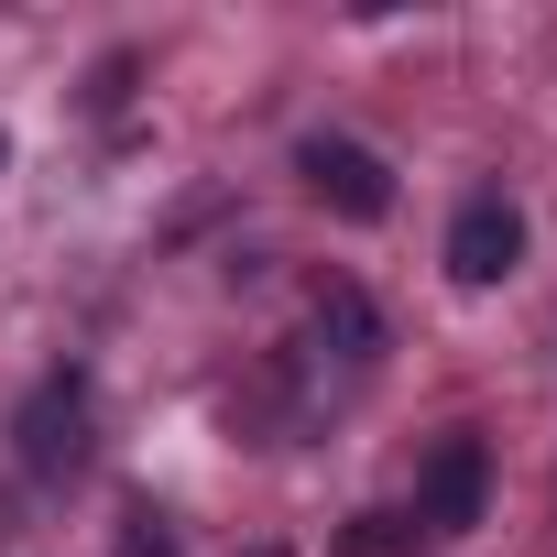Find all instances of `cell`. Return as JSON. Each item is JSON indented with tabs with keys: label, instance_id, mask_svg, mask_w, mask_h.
Instances as JSON below:
<instances>
[{
	"label": "cell",
	"instance_id": "1",
	"mask_svg": "<svg viewBox=\"0 0 557 557\" xmlns=\"http://www.w3.org/2000/svg\"><path fill=\"white\" fill-rule=\"evenodd\" d=\"M296 175H307V197L318 208H339V219H394V164L372 153V143H350V132H307L296 143Z\"/></svg>",
	"mask_w": 557,
	"mask_h": 557
},
{
	"label": "cell",
	"instance_id": "2",
	"mask_svg": "<svg viewBox=\"0 0 557 557\" xmlns=\"http://www.w3.org/2000/svg\"><path fill=\"white\" fill-rule=\"evenodd\" d=\"M12 448H23V470H34V481L77 470V448H88V372H77V361L34 383V405L12 416Z\"/></svg>",
	"mask_w": 557,
	"mask_h": 557
},
{
	"label": "cell",
	"instance_id": "3",
	"mask_svg": "<svg viewBox=\"0 0 557 557\" xmlns=\"http://www.w3.org/2000/svg\"><path fill=\"white\" fill-rule=\"evenodd\" d=\"M513 262H524V208H513L503 186L459 197V219H448V273H459V285H503Z\"/></svg>",
	"mask_w": 557,
	"mask_h": 557
},
{
	"label": "cell",
	"instance_id": "4",
	"mask_svg": "<svg viewBox=\"0 0 557 557\" xmlns=\"http://www.w3.org/2000/svg\"><path fill=\"white\" fill-rule=\"evenodd\" d=\"M481 503H492V448H481V437H437V459H426V492H416V524H437V535H470V524H481Z\"/></svg>",
	"mask_w": 557,
	"mask_h": 557
},
{
	"label": "cell",
	"instance_id": "5",
	"mask_svg": "<svg viewBox=\"0 0 557 557\" xmlns=\"http://www.w3.org/2000/svg\"><path fill=\"white\" fill-rule=\"evenodd\" d=\"M318 339H329L339 361H383V307L350 285V273H329V285H318Z\"/></svg>",
	"mask_w": 557,
	"mask_h": 557
},
{
	"label": "cell",
	"instance_id": "6",
	"mask_svg": "<svg viewBox=\"0 0 557 557\" xmlns=\"http://www.w3.org/2000/svg\"><path fill=\"white\" fill-rule=\"evenodd\" d=\"M110 557H175V524H164L153 503H132V513H121V546H110Z\"/></svg>",
	"mask_w": 557,
	"mask_h": 557
},
{
	"label": "cell",
	"instance_id": "7",
	"mask_svg": "<svg viewBox=\"0 0 557 557\" xmlns=\"http://www.w3.org/2000/svg\"><path fill=\"white\" fill-rule=\"evenodd\" d=\"M240 557H296V546H240Z\"/></svg>",
	"mask_w": 557,
	"mask_h": 557
},
{
	"label": "cell",
	"instance_id": "8",
	"mask_svg": "<svg viewBox=\"0 0 557 557\" xmlns=\"http://www.w3.org/2000/svg\"><path fill=\"white\" fill-rule=\"evenodd\" d=\"M0 164H12V143H0Z\"/></svg>",
	"mask_w": 557,
	"mask_h": 557
}]
</instances>
